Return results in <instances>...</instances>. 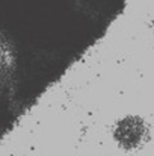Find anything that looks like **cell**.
Wrapping results in <instances>:
<instances>
[{
	"label": "cell",
	"instance_id": "2",
	"mask_svg": "<svg viewBox=\"0 0 154 156\" xmlns=\"http://www.w3.org/2000/svg\"><path fill=\"white\" fill-rule=\"evenodd\" d=\"M148 138L147 124L138 117H127L115 127V140L125 150H135L145 144Z\"/></svg>",
	"mask_w": 154,
	"mask_h": 156
},
{
	"label": "cell",
	"instance_id": "1",
	"mask_svg": "<svg viewBox=\"0 0 154 156\" xmlns=\"http://www.w3.org/2000/svg\"><path fill=\"white\" fill-rule=\"evenodd\" d=\"M127 0H0V141L107 34Z\"/></svg>",
	"mask_w": 154,
	"mask_h": 156
}]
</instances>
